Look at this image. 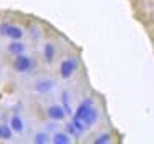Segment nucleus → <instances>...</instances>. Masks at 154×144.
<instances>
[{
	"label": "nucleus",
	"mask_w": 154,
	"mask_h": 144,
	"mask_svg": "<svg viewBox=\"0 0 154 144\" xmlns=\"http://www.w3.org/2000/svg\"><path fill=\"white\" fill-rule=\"evenodd\" d=\"M78 70H80V58H78V55L75 53L65 55L61 58L60 65H58V76L61 80H71L76 75Z\"/></svg>",
	"instance_id": "1"
},
{
	"label": "nucleus",
	"mask_w": 154,
	"mask_h": 144,
	"mask_svg": "<svg viewBox=\"0 0 154 144\" xmlns=\"http://www.w3.org/2000/svg\"><path fill=\"white\" fill-rule=\"evenodd\" d=\"M12 68H14V71L18 75H28V73H32V71H35V68H37V60L25 51V53H22V55L14 57Z\"/></svg>",
	"instance_id": "2"
},
{
	"label": "nucleus",
	"mask_w": 154,
	"mask_h": 144,
	"mask_svg": "<svg viewBox=\"0 0 154 144\" xmlns=\"http://www.w3.org/2000/svg\"><path fill=\"white\" fill-rule=\"evenodd\" d=\"M0 35L2 37H7L8 40H23L25 30L20 25L10 23V22H2L0 23Z\"/></svg>",
	"instance_id": "3"
},
{
	"label": "nucleus",
	"mask_w": 154,
	"mask_h": 144,
	"mask_svg": "<svg viewBox=\"0 0 154 144\" xmlns=\"http://www.w3.org/2000/svg\"><path fill=\"white\" fill-rule=\"evenodd\" d=\"M57 55H58V48H57V43L51 40H47L42 47V58L47 65H53L57 61Z\"/></svg>",
	"instance_id": "4"
},
{
	"label": "nucleus",
	"mask_w": 154,
	"mask_h": 144,
	"mask_svg": "<svg viewBox=\"0 0 154 144\" xmlns=\"http://www.w3.org/2000/svg\"><path fill=\"white\" fill-rule=\"evenodd\" d=\"M57 88V81L53 78H40L33 83V91L37 94H50Z\"/></svg>",
	"instance_id": "5"
},
{
	"label": "nucleus",
	"mask_w": 154,
	"mask_h": 144,
	"mask_svg": "<svg viewBox=\"0 0 154 144\" xmlns=\"http://www.w3.org/2000/svg\"><path fill=\"white\" fill-rule=\"evenodd\" d=\"M93 106H94V98H91V96L83 98V100L78 103V106L75 108L73 116H71V118H76V119H81V121H83L85 116L88 114V111H90Z\"/></svg>",
	"instance_id": "6"
},
{
	"label": "nucleus",
	"mask_w": 154,
	"mask_h": 144,
	"mask_svg": "<svg viewBox=\"0 0 154 144\" xmlns=\"http://www.w3.org/2000/svg\"><path fill=\"white\" fill-rule=\"evenodd\" d=\"M45 114L50 121H55V123H61V121L66 119V111L63 109L61 104H50V106L45 108Z\"/></svg>",
	"instance_id": "7"
},
{
	"label": "nucleus",
	"mask_w": 154,
	"mask_h": 144,
	"mask_svg": "<svg viewBox=\"0 0 154 144\" xmlns=\"http://www.w3.org/2000/svg\"><path fill=\"white\" fill-rule=\"evenodd\" d=\"M100 116H101V111H100V108L94 104V106L88 111V114L85 116V119H83V123H85V126H86L88 131L93 129V127L100 123Z\"/></svg>",
	"instance_id": "8"
},
{
	"label": "nucleus",
	"mask_w": 154,
	"mask_h": 144,
	"mask_svg": "<svg viewBox=\"0 0 154 144\" xmlns=\"http://www.w3.org/2000/svg\"><path fill=\"white\" fill-rule=\"evenodd\" d=\"M27 51V45L23 43V40H10V43L7 45V53L10 57H17Z\"/></svg>",
	"instance_id": "9"
},
{
	"label": "nucleus",
	"mask_w": 154,
	"mask_h": 144,
	"mask_svg": "<svg viewBox=\"0 0 154 144\" xmlns=\"http://www.w3.org/2000/svg\"><path fill=\"white\" fill-rule=\"evenodd\" d=\"M10 126H12V129H14V133L15 134H23V131H25V123H23V119H22V116L18 113H14L10 116Z\"/></svg>",
	"instance_id": "10"
},
{
	"label": "nucleus",
	"mask_w": 154,
	"mask_h": 144,
	"mask_svg": "<svg viewBox=\"0 0 154 144\" xmlns=\"http://www.w3.org/2000/svg\"><path fill=\"white\" fill-rule=\"evenodd\" d=\"M51 142L53 144H71L73 142V137L66 131H55L51 134Z\"/></svg>",
	"instance_id": "11"
},
{
	"label": "nucleus",
	"mask_w": 154,
	"mask_h": 144,
	"mask_svg": "<svg viewBox=\"0 0 154 144\" xmlns=\"http://www.w3.org/2000/svg\"><path fill=\"white\" fill-rule=\"evenodd\" d=\"M15 136L14 129H12L10 123H7V121H2L0 123V139L2 141H12Z\"/></svg>",
	"instance_id": "12"
},
{
	"label": "nucleus",
	"mask_w": 154,
	"mask_h": 144,
	"mask_svg": "<svg viewBox=\"0 0 154 144\" xmlns=\"http://www.w3.org/2000/svg\"><path fill=\"white\" fill-rule=\"evenodd\" d=\"M114 141V134L111 133V131H103V133L96 134V136L91 139V142L93 144H109Z\"/></svg>",
	"instance_id": "13"
},
{
	"label": "nucleus",
	"mask_w": 154,
	"mask_h": 144,
	"mask_svg": "<svg viewBox=\"0 0 154 144\" xmlns=\"http://www.w3.org/2000/svg\"><path fill=\"white\" fill-rule=\"evenodd\" d=\"M60 101H61V106H63V109L66 111V114L68 116H73V108H71V96H70V91H61V98H60Z\"/></svg>",
	"instance_id": "14"
},
{
	"label": "nucleus",
	"mask_w": 154,
	"mask_h": 144,
	"mask_svg": "<svg viewBox=\"0 0 154 144\" xmlns=\"http://www.w3.org/2000/svg\"><path fill=\"white\" fill-rule=\"evenodd\" d=\"M33 142L35 144H48V142H51V134L48 133V131H38V133H35V136H33Z\"/></svg>",
	"instance_id": "15"
},
{
	"label": "nucleus",
	"mask_w": 154,
	"mask_h": 144,
	"mask_svg": "<svg viewBox=\"0 0 154 144\" xmlns=\"http://www.w3.org/2000/svg\"><path fill=\"white\" fill-rule=\"evenodd\" d=\"M65 131H66L68 134H70L73 139H78V137H81V134L78 133V129L75 127V124L71 123V121H68V123H65Z\"/></svg>",
	"instance_id": "16"
},
{
	"label": "nucleus",
	"mask_w": 154,
	"mask_h": 144,
	"mask_svg": "<svg viewBox=\"0 0 154 144\" xmlns=\"http://www.w3.org/2000/svg\"><path fill=\"white\" fill-rule=\"evenodd\" d=\"M30 37L33 38V40H40L42 37H43V33H42V28L38 27V25H32L30 27Z\"/></svg>",
	"instance_id": "17"
},
{
	"label": "nucleus",
	"mask_w": 154,
	"mask_h": 144,
	"mask_svg": "<svg viewBox=\"0 0 154 144\" xmlns=\"http://www.w3.org/2000/svg\"><path fill=\"white\" fill-rule=\"evenodd\" d=\"M152 27H154V17H152Z\"/></svg>",
	"instance_id": "18"
},
{
	"label": "nucleus",
	"mask_w": 154,
	"mask_h": 144,
	"mask_svg": "<svg viewBox=\"0 0 154 144\" xmlns=\"http://www.w3.org/2000/svg\"><path fill=\"white\" fill-rule=\"evenodd\" d=\"M0 50H2V45H0Z\"/></svg>",
	"instance_id": "19"
},
{
	"label": "nucleus",
	"mask_w": 154,
	"mask_h": 144,
	"mask_svg": "<svg viewBox=\"0 0 154 144\" xmlns=\"http://www.w3.org/2000/svg\"><path fill=\"white\" fill-rule=\"evenodd\" d=\"M0 141H2V139H0Z\"/></svg>",
	"instance_id": "20"
}]
</instances>
